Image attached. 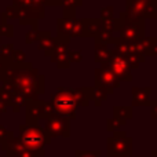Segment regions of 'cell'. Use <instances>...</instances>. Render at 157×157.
<instances>
[{
	"mask_svg": "<svg viewBox=\"0 0 157 157\" xmlns=\"http://www.w3.org/2000/svg\"><path fill=\"white\" fill-rule=\"evenodd\" d=\"M39 36H41V39L39 40V48L44 50V51H46V55H51L57 41L50 36V33H40Z\"/></svg>",
	"mask_w": 157,
	"mask_h": 157,
	"instance_id": "obj_11",
	"label": "cell"
},
{
	"mask_svg": "<svg viewBox=\"0 0 157 157\" xmlns=\"http://www.w3.org/2000/svg\"><path fill=\"white\" fill-rule=\"evenodd\" d=\"M101 30V21L87 19L86 21V36H97Z\"/></svg>",
	"mask_w": 157,
	"mask_h": 157,
	"instance_id": "obj_14",
	"label": "cell"
},
{
	"mask_svg": "<svg viewBox=\"0 0 157 157\" xmlns=\"http://www.w3.org/2000/svg\"><path fill=\"white\" fill-rule=\"evenodd\" d=\"M150 157H157V150H152V155Z\"/></svg>",
	"mask_w": 157,
	"mask_h": 157,
	"instance_id": "obj_26",
	"label": "cell"
},
{
	"mask_svg": "<svg viewBox=\"0 0 157 157\" xmlns=\"http://www.w3.org/2000/svg\"><path fill=\"white\" fill-rule=\"evenodd\" d=\"M113 17V7L109 6V7H103L102 8V18L103 21H108V19H112Z\"/></svg>",
	"mask_w": 157,
	"mask_h": 157,
	"instance_id": "obj_20",
	"label": "cell"
},
{
	"mask_svg": "<svg viewBox=\"0 0 157 157\" xmlns=\"http://www.w3.org/2000/svg\"><path fill=\"white\" fill-rule=\"evenodd\" d=\"M58 33L59 36H83L86 35V21H78L75 18L63 17L58 21Z\"/></svg>",
	"mask_w": 157,
	"mask_h": 157,
	"instance_id": "obj_6",
	"label": "cell"
},
{
	"mask_svg": "<svg viewBox=\"0 0 157 157\" xmlns=\"http://www.w3.org/2000/svg\"><path fill=\"white\" fill-rule=\"evenodd\" d=\"M88 88L86 90H66L58 88V91L52 95L51 105L54 114L63 116L68 119L76 117V109L78 105H88V99H91V94L87 95Z\"/></svg>",
	"mask_w": 157,
	"mask_h": 157,
	"instance_id": "obj_1",
	"label": "cell"
},
{
	"mask_svg": "<svg viewBox=\"0 0 157 157\" xmlns=\"http://www.w3.org/2000/svg\"><path fill=\"white\" fill-rule=\"evenodd\" d=\"M13 138H14V134L11 132V131H7L4 127L0 125V145L6 144V142H8Z\"/></svg>",
	"mask_w": 157,
	"mask_h": 157,
	"instance_id": "obj_17",
	"label": "cell"
},
{
	"mask_svg": "<svg viewBox=\"0 0 157 157\" xmlns=\"http://www.w3.org/2000/svg\"><path fill=\"white\" fill-rule=\"evenodd\" d=\"M150 92H152L150 87H146V88H132V105L134 106L150 105V99H149Z\"/></svg>",
	"mask_w": 157,
	"mask_h": 157,
	"instance_id": "obj_10",
	"label": "cell"
},
{
	"mask_svg": "<svg viewBox=\"0 0 157 157\" xmlns=\"http://www.w3.org/2000/svg\"><path fill=\"white\" fill-rule=\"evenodd\" d=\"M131 157H134V156H131ZM135 157H144V156H135Z\"/></svg>",
	"mask_w": 157,
	"mask_h": 157,
	"instance_id": "obj_28",
	"label": "cell"
},
{
	"mask_svg": "<svg viewBox=\"0 0 157 157\" xmlns=\"http://www.w3.org/2000/svg\"><path fill=\"white\" fill-rule=\"evenodd\" d=\"M80 0H63V7H65V11H68L69 8H72L73 10L76 6L80 4Z\"/></svg>",
	"mask_w": 157,
	"mask_h": 157,
	"instance_id": "obj_21",
	"label": "cell"
},
{
	"mask_svg": "<svg viewBox=\"0 0 157 157\" xmlns=\"http://www.w3.org/2000/svg\"><path fill=\"white\" fill-rule=\"evenodd\" d=\"M95 81H97V86L106 90L108 94H112L114 91V88H117L120 84L117 77L106 66H102V68L95 71Z\"/></svg>",
	"mask_w": 157,
	"mask_h": 157,
	"instance_id": "obj_8",
	"label": "cell"
},
{
	"mask_svg": "<svg viewBox=\"0 0 157 157\" xmlns=\"http://www.w3.org/2000/svg\"><path fill=\"white\" fill-rule=\"evenodd\" d=\"M81 61V52L80 51H69V62H80Z\"/></svg>",
	"mask_w": 157,
	"mask_h": 157,
	"instance_id": "obj_23",
	"label": "cell"
},
{
	"mask_svg": "<svg viewBox=\"0 0 157 157\" xmlns=\"http://www.w3.org/2000/svg\"><path fill=\"white\" fill-rule=\"evenodd\" d=\"M44 132L50 138H55V136L68 138L69 136V119L63 116H58V114H52L50 119H47Z\"/></svg>",
	"mask_w": 157,
	"mask_h": 157,
	"instance_id": "obj_4",
	"label": "cell"
},
{
	"mask_svg": "<svg viewBox=\"0 0 157 157\" xmlns=\"http://www.w3.org/2000/svg\"><path fill=\"white\" fill-rule=\"evenodd\" d=\"M124 124L125 123L119 121V120H116L114 117L113 119H109L108 120V131H110V132H116V131H119V128Z\"/></svg>",
	"mask_w": 157,
	"mask_h": 157,
	"instance_id": "obj_18",
	"label": "cell"
},
{
	"mask_svg": "<svg viewBox=\"0 0 157 157\" xmlns=\"http://www.w3.org/2000/svg\"><path fill=\"white\" fill-rule=\"evenodd\" d=\"M106 98H108V92L102 87L95 86V88L91 90V99L95 101V105L99 106L102 101H106Z\"/></svg>",
	"mask_w": 157,
	"mask_h": 157,
	"instance_id": "obj_15",
	"label": "cell"
},
{
	"mask_svg": "<svg viewBox=\"0 0 157 157\" xmlns=\"http://www.w3.org/2000/svg\"><path fill=\"white\" fill-rule=\"evenodd\" d=\"M37 37H39V32H37L36 29H33L32 32H29V33L26 35V43H29V44L33 43V41H35Z\"/></svg>",
	"mask_w": 157,
	"mask_h": 157,
	"instance_id": "obj_24",
	"label": "cell"
},
{
	"mask_svg": "<svg viewBox=\"0 0 157 157\" xmlns=\"http://www.w3.org/2000/svg\"><path fill=\"white\" fill-rule=\"evenodd\" d=\"M110 57H112V52L108 50V47L99 43L95 44V59H97V62L105 65V63H108L110 61Z\"/></svg>",
	"mask_w": 157,
	"mask_h": 157,
	"instance_id": "obj_12",
	"label": "cell"
},
{
	"mask_svg": "<svg viewBox=\"0 0 157 157\" xmlns=\"http://www.w3.org/2000/svg\"><path fill=\"white\" fill-rule=\"evenodd\" d=\"M150 106H152L150 116H152L153 120H157V101H152V102H150Z\"/></svg>",
	"mask_w": 157,
	"mask_h": 157,
	"instance_id": "obj_25",
	"label": "cell"
},
{
	"mask_svg": "<svg viewBox=\"0 0 157 157\" xmlns=\"http://www.w3.org/2000/svg\"><path fill=\"white\" fill-rule=\"evenodd\" d=\"M24 59H25L24 51H14V52H13V61H14L15 63L24 62Z\"/></svg>",
	"mask_w": 157,
	"mask_h": 157,
	"instance_id": "obj_22",
	"label": "cell"
},
{
	"mask_svg": "<svg viewBox=\"0 0 157 157\" xmlns=\"http://www.w3.org/2000/svg\"><path fill=\"white\" fill-rule=\"evenodd\" d=\"M108 157H123V156H116V155H109V153H108Z\"/></svg>",
	"mask_w": 157,
	"mask_h": 157,
	"instance_id": "obj_27",
	"label": "cell"
},
{
	"mask_svg": "<svg viewBox=\"0 0 157 157\" xmlns=\"http://www.w3.org/2000/svg\"><path fill=\"white\" fill-rule=\"evenodd\" d=\"M19 141L29 152L37 157L44 156V146L51 142V138L44 132V128L39 124L28 125L24 124L19 127Z\"/></svg>",
	"mask_w": 157,
	"mask_h": 157,
	"instance_id": "obj_2",
	"label": "cell"
},
{
	"mask_svg": "<svg viewBox=\"0 0 157 157\" xmlns=\"http://www.w3.org/2000/svg\"><path fill=\"white\" fill-rule=\"evenodd\" d=\"M51 58L58 68H69V51L66 48V41H57L51 52Z\"/></svg>",
	"mask_w": 157,
	"mask_h": 157,
	"instance_id": "obj_9",
	"label": "cell"
},
{
	"mask_svg": "<svg viewBox=\"0 0 157 157\" xmlns=\"http://www.w3.org/2000/svg\"><path fill=\"white\" fill-rule=\"evenodd\" d=\"M114 112V119L119 120L121 123H125L128 119L132 117V110L131 108H125V106H117V108L113 109Z\"/></svg>",
	"mask_w": 157,
	"mask_h": 157,
	"instance_id": "obj_13",
	"label": "cell"
},
{
	"mask_svg": "<svg viewBox=\"0 0 157 157\" xmlns=\"http://www.w3.org/2000/svg\"><path fill=\"white\" fill-rule=\"evenodd\" d=\"M13 55V44H7V46H3L0 48V57H11Z\"/></svg>",
	"mask_w": 157,
	"mask_h": 157,
	"instance_id": "obj_19",
	"label": "cell"
},
{
	"mask_svg": "<svg viewBox=\"0 0 157 157\" xmlns=\"http://www.w3.org/2000/svg\"><path fill=\"white\" fill-rule=\"evenodd\" d=\"M102 152L101 150H76L75 156L76 157H101Z\"/></svg>",
	"mask_w": 157,
	"mask_h": 157,
	"instance_id": "obj_16",
	"label": "cell"
},
{
	"mask_svg": "<svg viewBox=\"0 0 157 157\" xmlns=\"http://www.w3.org/2000/svg\"><path fill=\"white\" fill-rule=\"evenodd\" d=\"M106 68L117 77L119 81H130L131 78V68L128 65V62L121 57V55L116 54V52H112L110 61L108 62V66Z\"/></svg>",
	"mask_w": 157,
	"mask_h": 157,
	"instance_id": "obj_5",
	"label": "cell"
},
{
	"mask_svg": "<svg viewBox=\"0 0 157 157\" xmlns=\"http://www.w3.org/2000/svg\"><path fill=\"white\" fill-rule=\"evenodd\" d=\"M120 39L119 41L125 44L134 43V41L139 40L144 36V21L142 22H125L124 25L120 26Z\"/></svg>",
	"mask_w": 157,
	"mask_h": 157,
	"instance_id": "obj_7",
	"label": "cell"
},
{
	"mask_svg": "<svg viewBox=\"0 0 157 157\" xmlns=\"http://www.w3.org/2000/svg\"><path fill=\"white\" fill-rule=\"evenodd\" d=\"M108 153L123 157L132 156V138L127 136L124 131H116L108 138Z\"/></svg>",
	"mask_w": 157,
	"mask_h": 157,
	"instance_id": "obj_3",
	"label": "cell"
}]
</instances>
